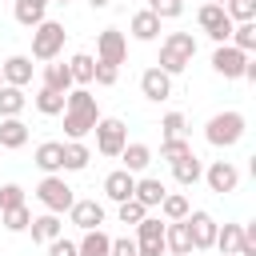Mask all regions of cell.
Instances as JSON below:
<instances>
[{
    "label": "cell",
    "mask_w": 256,
    "mask_h": 256,
    "mask_svg": "<svg viewBox=\"0 0 256 256\" xmlns=\"http://www.w3.org/2000/svg\"><path fill=\"white\" fill-rule=\"evenodd\" d=\"M108 4H112V0H88V8H96V12H100V8H108Z\"/></svg>",
    "instance_id": "46"
},
{
    "label": "cell",
    "mask_w": 256,
    "mask_h": 256,
    "mask_svg": "<svg viewBox=\"0 0 256 256\" xmlns=\"http://www.w3.org/2000/svg\"><path fill=\"white\" fill-rule=\"evenodd\" d=\"M64 24H56V20H44V24H36L32 28V60H56L60 52H64Z\"/></svg>",
    "instance_id": "4"
},
{
    "label": "cell",
    "mask_w": 256,
    "mask_h": 256,
    "mask_svg": "<svg viewBox=\"0 0 256 256\" xmlns=\"http://www.w3.org/2000/svg\"><path fill=\"white\" fill-rule=\"evenodd\" d=\"M244 64H248V56H244L240 48H232V44H216V52H212V72H216V76H224V80H240Z\"/></svg>",
    "instance_id": "11"
},
{
    "label": "cell",
    "mask_w": 256,
    "mask_h": 256,
    "mask_svg": "<svg viewBox=\"0 0 256 256\" xmlns=\"http://www.w3.org/2000/svg\"><path fill=\"white\" fill-rule=\"evenodd\" d=\"M196 24H200V28H204V32H208L216 44H228V40H232V28H236L220 4H200V12H196Z\"/></svg>",
    "instance_id": "7"
},
{
    "label": "cell",
    "mask_w": 256,
    "mask_h": 256,
    "mask_svg": "<svg viewBox=\"0 0 256 256\" xmlns=\"http://www.w3.org/2000/svg\"><path fill=\"white\" fill-rule=\"evenodd\" d=\"M224 12L232 24H248V20H256V0H228Z\"/></svg>",
    "instance_id": "37"
},
{
    "label": "cell",
    "mask_w": 256,
    "mask_h": 256,
    "mask_svg": "<svg viewBox=\"0 0 256 256\" xmlns=\"http://www.w3.org/2000/svg\"><path fill=\"white\" fill-rule=\"evenodd\" d=\"M40 88L68 96V92L76 88V84H72V72H68V64H56V60H48V64H44V72H40Z\"/></svg>",
    "instance_id": "16"
},
{
    "label": "cell",
    "mask_w": 256,
    "mask_h": 256,
    "mask_svg": "<svg viewBox=\"0 0 256 256\" xmlns=\"http://www.w3.org/2000/svg\"><path fill=\"white\" fill-rule=\"evenodd\" d=\"M160 132H164V140H176V136H184V132H188V116H184V112H164V120H160Z\"/></svg>",
    "instance_id": "38"
},
{
    "label": "cell",
    "mask_w": 256,
    "mask_h": 256,
    "mask_svg": "<svg viewBox=\"0 0 256 256\" xmlns=\"http://www.w3.org/2000/svg\"><path fill=\"white\" fill-rule=\"evenodd\" d=\"M120 160H124V172L140 176V172L152 164V148H148V144H140V140H128V144H124V152H120Z\"/></svg>",
    "instance_id": "20"
},
{
    "label": "cell",
    "mask_w": 256,
    "mask_h": 256,
    "mask_svg": "<svg viewBox=\"0 0 256 256\" xmlns=\"http://www.w3.org/2000/svg\"><path fill=\"white\" fill-rule=\"evenodd\" d=\"M0 76H4V84H12V88H24V84H32V56H8L4 64H0Z\"/></svg>",
    "instance_id": "15"
},
{
    "label": "cell",
    "mask_w": 256,
    "mask_h": 256,
    "mask_svg": "<svg viewBox=\"0 0 256 256\" xmlns=\"http://www.w3.org/2000/svg\"><path fill=\"white\" fill-rule=\"evenodd\" d=\"M116 80H120V68H112V64H100V60H96V68H92V84L112 88Z\"/></svg>",
    "instance_id": "42"
},
{
    "label": "cell",
    "mask_w": 256,
    "mask_h": 256,
    "mask_svg": "<svg viewBox=\"0 0 256 256\" xmlns=\"http://www.w3.org/2000/svg\"><path fill=\"white\" fill-rule=\"evenodd\" d=\"M184 156H192V144H188V136H176V140H164V144H160V160L176 164V160H184Z\"/></svg>",
    "instance_id": "36"
},
{
    "label": "cell",
    "mask_w": 256,
    "mask_h": 256,
    "mask_svg": "<svg viewBox=\"0 0 256 256\" xmlns=\"http://www.w3.org/2000/svg\"><path fill=\"white\" fill-rule=\"evenodd\" d=\"M164 252H172V256H192V236H188V224H184V220L164 224Z\"/></svg>",
    "instance_id": "18"
},
{
    "label": "cell",
    "mask_w": 256,
    "mask_h": 256,
    "mask_svg": "<svg viewBox=\"0 0 256 256\" xmlns=\"http://www.w3.org/2000/svg\"><path fill=\"white\" fill-rule=\"evenodd\" d=\"M140 248H136V240L132 236H120V240H112V256H136Z\"/></svg>",
    "instance_id": "43"
},
{
    "label": "cell",
    "mask_w": 256,
    "mask_h": 256,
    "mask_svg": "<svg viewBox=\"0 0 256 256\" xmlns=\"http://www.w3.org/2000/svg\"><path fill=\"white\" fill-rule=\"evenodd\" d=\"M32 104H36L40 116H60V112H64V96H60V92H48V88H36Z\"/></svg>",
    "instance_id": "34"
},
{
    "label": "cell",
    "mask_w": 256,
    "mask_h": 256,
    "mask_svg": "<svg viewBox=\"0 0 256 256\" xmlns=\"http://www.w3.org/2000/svg\"><path fill=\"white\" fill-rule=\"evenodd\" d=\"M92 68H96V56H88V52H76V56L68 60V72H72V84H80V88H88V84H92Z\"/></svg>",
    "instance_id": "32"
},
{
    "label": "cell",
    "mask_w": 256,
    "mask_h": 256,
    "mask_svg": "<svg viewBox=\"0 0 256 256\" xmlns=\"http://www.w3.org/2000/svg\"><path fill=\"white\" fill-rule=\"evenodd\" d=\"M160 24H164V20H156V16L148 12V8H140V12L132 16V24H128V32H132V36H136L140 44H152V40L160 36Z\"/></svg>",
    "instance_id": "24"
},
{
    "label": "cell",
    "mask_w": 256,
    "mask_h": 256,
    "mask_svg": "<svg viewBox=\"0 0 256 256\" xmlns=\"http://www.w3.org/2000/svg\"><path fill=\"white\" fill-rule=\"evenodd\" d=\"M96 60H100V64H112V68H120V64L128 60V40H124L120 28H104V32L96 36Z\"/></svg>",
    "instance_id": "9"
},
{
    "label": "cell",
    "mask_w": 256,
    "mask_h": 256,
    "mask_svg": "<svg viewBox=\"0 0 256 256\" xmlns=\"http://www.w3.org/2000/svg\"><path fill=\"white\" fill-rule=\"evenodd\" d=\"M188 212H192V204H188V196H184V192H164V200H160V216H164V224L184 220Z\"/></svg>",
    "instance_id": "30"
},
{
    "label": "cell",
    "mask_w": 256,
    "mask_h": 256,
    "mask_svg": "<svg viewBox=\"0 0 256 256\" xmlns=\"http://www.w3.org/2000/svg\"><path fill=\"white\" fill-rule=\"evenodd\" d=\"M0 220H4L8 232H28V224H32V208H28V204L8 208V212H0Z\"/></svg>",
    "instance_id": "35"
},
{
    "label": "cell",
    "mask_w": 256,
    "mask_h": 256,
    "mask_svg": "<svg viewBox=\"0 0 256 256\" xmlns=\"http://www.w3.org/2000/svg\"><path fill=\"white\" fill-rule=\"evenodd\" d=\"M36 200L44 204V212L64 216V212L76 204V192L68 188V180H64V176H44V180L36 184Z\"/></svg>",
    "instance_id": "5"
},
{
    "label": "cell",
    "mask_w": 256,
    "mask_h": 256,
    "mask_svg": "<svg viewBox=\"0 0 256 256\" xmlns=\"http://www.w3.org/2000/svg\"><path fill=\"white\" fill-rule=\"evenodd\" d=\"M76 256H112V236L100 232V228L84 232V240L76 244Z\"/></svg>",
    "instance_id": "28"
},
{
    "label": "cell",
    "mask_w": 256,
    "mask_h": 256,
    "mask_svg": "<svg viewBox=\"0 0 256 256\" xmlns=\"http://www.w3.org/2000/svg\"><path fill=\"white\" fill-rule=\"evenodd\" d=\"M48 4H52V0H12L16 24H24V28H36V24H44V12H48Z\"/></svg>",
    "instance_id": "23"
},
{
    "label": "cell",
    "mask_w": 256,
    "mask_h": 256,
    "mask_svg": "<svg viewBox=\"0 0 256 256\" xmlns=\"http://www.w3.org/2000/svg\"><path fill=\"white\" fill-rule=\"evenodd\" d=\"M192 256H196V252H192Z\"/></svg>",
    "instance_id": "50"
},
{
    "label": "cell",
    "mask_w": 256,
    "mask_h": 256,
    "mask_svg": "<svg viewBox=\"0 0 256 256\" xmlns=\"http://www.w3.org/2000/svg\"><path fill=\"white\" fill-rule=\"evenodd\" d=\"M204 4H220V8H224V4H228V0H204Z\"/></svg>",
    "instance_id": "47"
},
{
    "label": "cell",
    "mask_w": 256,
    "mask_h": 256,
    "mask_svg": "<svg viewBox=\"0 0 256 256\" xmlns=\"http://www.w3.org/2000/svg\"><path fill=\"white\" fill-rule=\"evenodd\" d=\"M24 144H28V124H24L20 116L0 120V152H4V148H24Z\"/></svg>",
    "instance_id": "27"
},
{
    "label": "cell",
    "mask_w": 256,
    "mask_h": 256,
    "mask_svg": "<svg viewBox=\"0 0 256 256\" xmlns=\"http://www.w3.org/2000/svg\"><path fill=\"white\" fill-rule=\"evenodd\" d=\"M92 160V148L84 140H64V172H84Z\"/></svg>",
    "instance_id": "29"
},
{
    "label": "cell",
    "mask_w": 256,
    "mask_h": 256,
    "mask_svg": "<svg viewBox=\"0 0 256 256\" xmlns=\"http://www.w3.org/2000/svg\"><path fill=\"white\" fill-rule=\"evenodd\" d=\"M172 176H176V184H180V188H192V184H200V180H204V164H200V156L192 152V156L176 160V164H172Z\"/></svg>",
    "instance_id": "25"
},
{
    "label": "cell",
    "mask_w": 256,
    "mask_h": 256,
    "mask_svg": "<svg viewBox=\"0 0 256 256\" xmlns=\"http://www.w3.org/2000/svg\"><path fill=\"white\" fill-rule=\"evenodd\" d=\"M244 132H248V120H244V112H236V108H224V112L208 116V124H204V140H208L212 148H232V144L244 140Z\"/></svg>",
    "instance_id": "2"
},
{
    "label": "cell",
    "mask_w": 256,
    "mask_h": 256,
    "mask_svg": "<svg viewBox=\"0 0 256 256\" xmlns=\"http://www.w3.org/2000/svg\"><path fill=\"white\" fill-rule=\"evenodd\" d=\"M140 92H144V100L160 104V100H168V96H172V76H168V72H160V68L152 64V68H144V72H140Z\"/></svg>",
    "instance_id": "13"
},
{
    "label": "cell",
    "mask_w": 256,
    "mask_h": 256,
    "mask_svg": "<svg viewBox=\"0 0 256 256\" xmlns=\"http://www.w3.org/2000/svg\"><path fill=\"white\" fill-rule=\"evenodd\" d=\"M184 224H188V236H192V252H208L212 240H216V220L204 208H196V212L184 216Z\"/></svg>",
    "instance_id": "10"
},
{
    "label": "cell",
    "mask_w": 256,
    "mask_h": 256,
    "mask_svg": "<svg viewBox=\"0 0 256 256\" xmlns=\"http://www.w3.org/2000/svg\"><path fill=\"white\" fill-rule=\"evenodd\" d=\"M204 184H208V192L228 196V192L240 188V168H236L232 160H212V164L204 168Z\"/></svg>",
    "instance_id": "8"
},
{
    "label": "cell",
    "mask_w": 256,
    "mask_h": 256,
    "mask_svg": "<svg viewBox=\"0 0 256 256\" xmlns=\"http://www.w3.org/2000/svg\"><path fill=\"white\" fill-rule=\"evenodd\" d=\"M136 256H164V248H140Z\"/></svg>",
    "instance_id": "45"
},
{
    "label": "cell",
    "mask_w": 256,
    "mask_h": 256,
    "mask_svg": "<svg viewBox=\"0 0 256 256\" xmlns=\"http://www.w3.org/2000/svg\"><path fill=\"white\" fill-rule=\"evenodd\" d=\"M32 164H36L44 176H60V172H64V140H44V144H36Z\"/></svg>",
    "instance_id": "12"
},
{
    "label": "cell",
    "mask_w": 256,
    "mask_h": 256,
    "mask_svg": "<svg viewBox=\"0 0 256 256\" xmlns=\"http://www.w3.org/2000/svg\"><path fill=\"white\" fill-rule=\"evenodd\" d=\"M132 188H136V176H132V172H124V168H116V172H108V176H104V196H108V200H116V204L132 200Z\"/></svg>",
    "instance_id": "17"
},
{
    "label": "cell",
    "mask_w": 256,
    "mask_h": 256,
    "mask_svg": "<svg viewBox=\"0 0 256 256\" xmlns=\"http://www.w3.org/2000/svg\"><path fill=\"white\" fill-rule=\"evenodd\" d=\"M228 44H232V48H240L244 56H252V52H256V20H248V24H236Z\"/></svg>",
    "instance_id": "33"
},
{
    "label": "cell",
    "mask_w": 256,
    "mask_h": 256,
    "mask_svg": "<svg viewBox=\"0 0 256 256\" xmlns=\"http://www.w3.org/2000/svg\"><path fill=\"white\" fill-rule=\"evenodd\" d=\"M24 104H28V96H24V88H12V84H0V120H8V116H20V112H24Z\"/></svg>",
    "instance_id": "31"
},
{
    "label": "cell",
    "mask_w": 256,
    "mask_h": 256,
    "mask_svg": "<svg viewBox=\"0 0 256 256\" xmlns=\"http://www.w3.org/2000/svg\"><path fill=\"white\" fill-rule=\"evenodd\" d=\"M48 256H76V244L64 240V236H56V240L48 244Z\"/></svg>",
    "instance_id": "44"
},
{
    "label": "cell",
    "mask_w": 256,
    "mask_h": 256,
    "mask_svg": "<svg viewBox=\"0 0 256 256\" xmlns=\"http://www.w3.org/2000/svg\"><path fill=\"white\" fill-rule=\"evenodd\" d=\"M116 216H120V224H132V228H136V224L148 216V208H144L140 200H124V204H116Z\"/></svg>",
    "instance_id": "39"
},
{
    "label": "cell",
    "mask_w": 256,
    "mask_h": 256,
    "mask_svg": "<svg viewBox=\"0 0 256 256\" xmlns=\"http://www.w3.org/2000/svg\"><path fill=\"white\" fill-rule=\"evenodd\" d=\"M52 4H68V0H52Z\"/></svg>",
    "instance_id": "48"
},
{
    "label": "cell",
    "mask_w": 256,
    "mask_h": 256,
    "mask_svg": "<svg viewBox=\"0 0 256 256\" xmlns=\"http://www.w3.org/2000/svg\"><path fill=\"white\" fill-rule=\"evenodd\" d=\"M92 132H96V152L100 156H120L124 144H128V124L120 116H100Z\"/></svg>",
    "instance_id": "6"
},
{
    "label": "cell",
    "mask_w": 256,
    "mask_h": 256,
    "mask_svg": "<svg viewBox=\"0 0 256 256\" xmlns=\"http://www.w3.org/2000/svg\"><path fill=\"white\" fill-rule=\"evenodd\" d=\"M240 240H244V224H216V240H212V248H216L220 256H236Z\"/></svg>",
    "instance_id": "26"
},
{
    "label": "cell",
    "mask_w": 256,
    "mask_h": 256,
    "mask_svg": "<svg viewBox=\"0 0 256 256\" xmlns=\"http://www.w3.org/2000/svg\"><path fill=\"white\" fill-rule=\"evenodd\" d=\"M64 136L68 140H84L92 128H96V120H100V108H96V96L88 92V88H72L68 96H64Z\"/></svg>",
    "instance_id": "1"
},
{
    "label": "cell",
    "mask_w": 256,
    "mask_h": 256,
    "mask_svg": "<svg viewBox=\"0 0 256 256\" xmlns=\"http://www.w3.org/2000/svg\"><path fill=\"white\" fill-rule=\"evenodd\" d=\"M192 56H196V36H192V32H168L164 44H160L156 68L168 72V76H180V72L192 64Z\"/></svg>",
    "instance_id": "3"
},
{
    "label": "cell",
    "mask_w": 256,
    "mask_h": 256,
    "mask_svg": "<svg viewBox=\"0 0 256 256\" xmlns=\"http://www.w3.org/2000/svg\"><path fill=\"white\" fill-rule=\"evenodd\" d=\"M136 248H164V224H160V216H144L140 224H136Z\"/></svg>",
    "instance_id": "22"
},
{
    "label": "cell",
    "mask_w": 256,
    "mask_h": 256,
    "mask_svg": "<svg viewBox=\"0 0 256 256\" xmlns=\"http://www.w3.org/2000/svg\"><path fill=\"white\" fill-rule=\"evenodd\" d=\"M148 12L156 20H176L184 12V0H148Z\"/></svg>",
    "instance_id": "40"
},
{
    "label": "cell",
    "mask_w": 256,
    "mask_h": 256,
    "mask_svg": "<svg viewBox=\"0 0 256 256\" xmlns=\"http://www.w3.org/2000/svg\"><path fill=\"white\" fill-rule=\"evenodd\" d=\"M20 204H24V188L20 184H0V212L20 208Z\"/></svg>",
    "instance_id": "41"
},
{
    "label": "cell",
    "mask_w": 256,
    "mask_h": 256,
    "mask_svg": "<svg viewBox=\"0 0 256 256\" xmlns=\"http://www.w3.org/2000/svg\"><path fill=\"white\" fill-rule=\"evenodd\" d=\"M28 232H32V240H36V244H52L56 236H64V224H60V216H56V212H44V216H32Z\"/></svg>",
    "instance_id": "19"
},
{
    "label": "cell",
    "mask_w": 256,
    "mask_h": 256,
    "mask_svg": "<svg viewBox=\"0 0 256 256\" xmlns=\"http://www.w3.org/2000/svg\"><path fill=\"white\" fill-rule=\"evenodd\" d=\"M68 220H72L80 232H92V228L104 224V204H100V200H76V204L68 208Z\"/></svg>",
    "instance_id": "14"
},
{
    "label": "cell",
    "mask_w": 256,
    "mask_h": 256,
    "mask_svg": "<svg viewBox=\"0 0 256 256\" xmlns=\"http://www.w3.org/2000/svg\"><path fill=\"white\" fill-rule=\"evenodd\" d=\"M0 84H4V76H0Z\"/></svg>",
    "instance_id": "49"
},
{
    "label": "cell",
    "mask_w": 256,
    "mask_h": 256,
    "mask_svg": "<svg viewBox=\"0 0 256 256\" xmlns=\"http://www.w3.org/2000/svg\"><path fill=\"white\" fill-rule=\"evenodd\" d=\"M164 184L156 180V176H136V188H132V200H140L144 208H160V200H164Z\"/></svg>",
    "instance_id": "21"
}]
</instances>
